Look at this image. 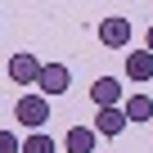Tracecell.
<instances>
[{
	"label": "cell",
	"mask_w": 153,
	"mask_h": 153,
	"mask_svg": "<svg viewBox=\"0 0 153 153\" xmlns=\"http://www.w3.org/2000/svg\"><path fill=\"white\" fill-rule=\"evenodd\" d=\"M14 122L27 126V131H45V122H50V99H45L41 90L18 95V104H14Z\"/></svg>",
	"instance_id": "cell-1"
},
{
	"label": "cell",
	"mask_w": 153,
	"mask_h": 153,
	"mask_svg": "<svg viewBox=\"0 0 153 153\" xmlns=\"http://www.w3.org/2000/svg\"><path fill=\"white\" fill-rule=\"evenodd\" d=\"M41 72H45V63H41L32 50H18V54L9 59V81H14V86H36Z\"/></svg>",
	"instance_id": "cell-2"
},
{
	"label": "cell",
	"mask_w": 153,
	"mask_h": 153,
	"mask_svg": "<svg viewBox=\"0 0 153 153\" xmlns=\"http://www.w3.org/2000/svg\"><path fill=\"white\" fill-rule=\"evenodd\" d=\"M99 45H108V50H126V45H131V23H126L122 14L104 18V23H99Z\"/></svg>",
	"instance_id": "cell-3"
},
{
	"label": "cell",
	"mask_w": 153,
	"mask_h": 153,
	"mask_svg": "<svg viewBox=\"0 0 153 153\" xmlns=\"http://www.w3.org/2000/svg\"><path fill=\"white\" fill-rule=\"evenodd\" d=\"M41 95L45 99H54V95H63L68 86H72V72H68V63H45V72H41Z\"/></svg>",
	"instance_id": "cell-4"
},
{
	"label": "cell",
	"mask_w": 153,
	"mask_h": 153,
	"mask_svg": "<svg viewBox=\"0 0 153 153\" xmlns=\"http://www.w3.org/2000/svg\"><path fill=\"white\" fill-rule=\"evenodd\" d=\"M90 99H95V108H122V81L117 76H99L90 86Z\"/></svg>",
	"instance_id": "cell-5"
},
{
	"label": "cell",
	"mask_w": 153,
	"mask_h": 153,
	"mask_svg": "<svg viewBox=\"0 0 153 153\" xmlns=\"http://www.w3.org/2000/svg\"><path fill=\"white\" fill-rule=\"evenodd\" d=\"M95 140H99L95 126H72V131L63 135V149H68V153H95Z\"/></svg>",
	"instance_id": "cell-6"
},
{
	"label": "cell",
	"mask_w": 153,
	"mask_h": 153,
	"mask_svg": "<svg viewBox=\"0 0 153 153\" xmlns=\"http://www.w3.org/2000/svg\"><path fill=\"white\" fill-rule=\"evenodd\" d=\"M126 76L131 81H153V54L149 50H131L126 54Z\"/></svg>",
	"instance_id": "cell-7"
},
{
	"label": "cell",
	"mask_w": 153,
	"mask_h": 153,
	"mask_svg": "<svg viewBox=\"0 0 153 153\" xmlns=\"http://www.w3.org/2000/svg\"><path fill=\"white\" fill-rule=\"evenodd\" d=\"M122 126H126V108H99L95 113V131L99 135L113 140V135H122Z\"/></svg>",
	"instance_id": "cell-8"
},
{
	"label": "cell",
	"mask_w": 153,
	"mask_h": 153,
	"mask_svg": "<svg viewBox=\"0 0 153 153\" xmlns=\"http://www.w3.org/2000/svg\"><path fill=\"white\" fill-rule=\"evenodd\" d=\"M122 108H126V122H149L153 117V99L149 95H126Z\"/></svg>",
	"instance_id": "cell-9"
},
{
	"label": "cell",
	"mask_w": 153,
	"mask_h": 153,
	"mask_svg": "<svg viewBox=\"0 0 153 153\" xmlns=\"http://www.w3.org/2000/svg\"><path fill=\"white\" fill-rule=\"evenodd\" d=\"M23 153H59V144L50 131H32V135H23Z\"/></svg>",
	"instance_id": "cell-10"
},
{
	"label": "cell",
	"mask_w": 153,
	"mask_h": 153,
	"mask_svg": "<svg viewBox=\"0 0 153 153\" xmlns=\"http://www.w3.org/2000/svg\"><path fill=\"white\" fill-rule=\"evenodd\" d=\"M0 153H23V140L14 131H0Z\"/></svg>",
	"instance_id": "cell-11"
},
{
	"label": "cell",
	"mask_w": 153,
	"mask_h": 153,
	"mask_svg": "<svg viewBox=\"0 0 153 153\" xmlns=\"http://www.w3.org/2000/svg\"><path fill=\"white\" fill-rule=\"evenodd\" d=\"M144 50H149V54H153V27H149V36H144Z\"/></svg>",
	"instance_id": "cell-12"
}]
</instances>
